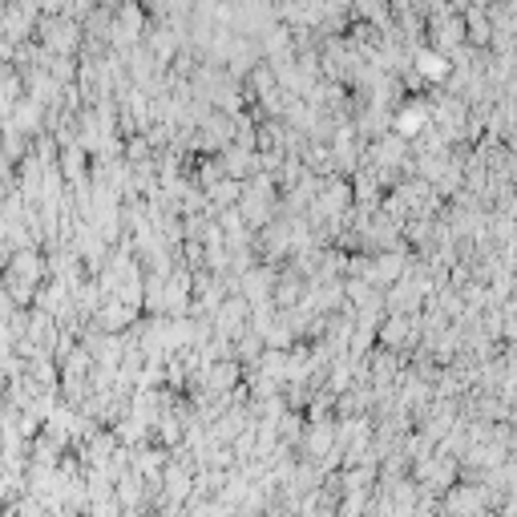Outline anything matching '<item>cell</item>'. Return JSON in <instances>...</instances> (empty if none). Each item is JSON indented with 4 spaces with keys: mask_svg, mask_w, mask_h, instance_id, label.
<instances>
[{
    "mask_svg": "<svg viewBox=\"0 0 517 517\" xmlns=\"http://www.w3.org/2000/svg\"><path fill=\"white\" fill-rule=\"evenodd\" d=\"M37 37H41V49L45 53H61V57H73L77 53V45L85 41L81 37V25L77 21H69V17H37V29H33Z\"/></svg>",
    "mask_w": 517,
    "mask_h": 517,
    "instance_id": "obj_1",
    "label": "cell"
},
{
    "mask_svg": "<svg viewBox=\"0 0 517 517\" xmlns=\"http://www.w3.org/2000/svg\"><path fill=\"white\" fill-rule=\"evenodd\" d=\"M408 61H412L408 69L417 73L421 81H445V77L453 73V69H449L453 61H449L445 53H437V49H412V53H408Z\"/></svg>",
    "mask_w": 517,
    "mask_h": 517,
    "instance_id": "obj_2",
    "label": "cell"
},
{
    "mask_svg": "<svg viewBox=\"0 0 517 517\" xmlns=\"http://www.w3.org/2000/svg\"><path fill=\"white\" fill-rule=\"evenodd\" d=\"M392 130H396V138H421L425 130H429V101H412L408 110H400L396 118H392Z\"/></svg>",
    "mask_w": 517,
    "mask_h": 517,
    "instance_id": "obj_3",
    "label": "cell"
},
{
    "mask_svg": "<svg viewBox=\"0 0 517 517\" xmlns=\"http://www.w3.org/2000/svg\"><path fill=\"white\" fill-rule=\"evenodd\" d=\"M271 291H275V275L263 267V271H247L243 275V295H247V303H267L271 299Z\"/></svg>",
    "mask_w": 517,
    "mask_h": 517,
    "instance_id": "obj_4",
    "label": "cell"
},
{
    "mask_svg": "<svg viewBox=\"0 0 517 517\" xmlns=\"http://www.w3.org/2000/svg\"><path fill=\"white\" fill-rule=\"evenodd\" d=\"M404 154H408V150H404V138H396V134H392V138H384V134H380V142L372 146V162H376L380 170L400 166V162H404Z\"/></svg>",
    "mask_w": 517,
    "mask_h": 517,
    "instance_id": "obj_5",
    "label": "cell"
},
{
    "mask_svg": "<svg viewBox=\"0 0 517 517\" xmlns=\"http://www.w3.org/2000/svg\"><path fill=\"white\" fill-rule=\"evenodd\" d=\"M412 332H417V328H412V320H408V316H392V320H384L380 340H384L388 348H400L404 340H412Z\"/></svg>",
    "mask_w": 517,
    "mask_h": 517,
    "instance_id": "obj_6",
    "label": "cell"
}]
</instances>
